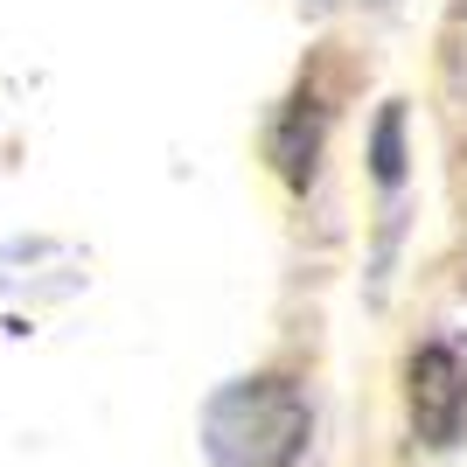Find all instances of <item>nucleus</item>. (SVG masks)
<instances>
[{
    "label": "nucleus",
    "instance_id": "obj_4",
    "mask_svg": "<svg viewBox=\"0 0 467 467\" xmlns=\"http://www.w3.org/2000/svg\"><path fill=\"white\" fill-rule=\"evenodd\" d=\"M370 168H377V182H384V189H398V175H405V112H398V105H384V112H377Z\"/></svg>",
    "mask_w": 467,
    "mask_h": 467
},
{
    "label": "nucleus",
    "instance_id": "obj_2",
    "mask_svg": "<svg viewBox=\"0 0 467 467\" xmlns=\"http://www.w3.org/2000/svg\"><path fill=\"white\" fill-rule=\"evenodd\" d=\"M411 426L426 447H453L467 432V356L453 342H426L411 356Z\"/></svg>",
    "mask_w": 467,
    "mask_h": 467
},
{
    "label": "nucleus",
    "instance_id": "obj_3",
    "mask_svg": "<svg viewBox=\"0 0 467 467\" xmlns=\"http://www.w3.org/2000/svg\"><path fill=\"white\" fill-rule=\"evenodd\" d=\"M314 154H321V105H314V98H293V112L279 119V133H273V161H279V175L300 189V182L314 175Z\"/></svg>",
    "mask_w": 467,
    "mask_h": 467
},
{
    "label": "nucleus",
    "instance_id": "obj_1",
    "mask_svg": "<svg viewBox=\"0 0 467 467\" xmlns=\"http://www.w3.org/2000/svg\"><path fill=\"white\" fill-rule=\"evenodd\" d=\"M202 447L216 467H293L307 447V398L286 377L223 384L202 411Z\"/></svg>",
    "mask_w": 467,
    "mask_h": 467
}]
</instances>
